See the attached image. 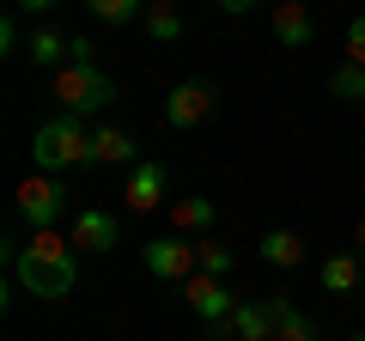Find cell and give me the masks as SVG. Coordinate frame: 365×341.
<instances>
[{
  "label": "cell",
  "instance_id": "cell-19",
  "mask_svg": "<svg viewBox=\"0 0 365 341\" xmlns=\"http://www.w3.org/2000/svg\"><path fill=\"white\" fill-rule=\"evenodd\" d=\"M146 6L153 0H86V13L104 25H134V19H146Z\"/></svg>",
  "mask_w": 365,
  "mask_h": 341
},
{
  "label": "cell",
  "instance_id": "cell-29",
  "mask_svg": "<svg viewBox=\"0 0 365 341\" xmlns=\"http://www.w3.org/2000/svg\"><path fill=\"white\" fill-rule=\"evenodd\" d=\"M359 299H365V292H359Z\"/></svg>",
  "mask_w": 365,
  "mask_h": 341
},
{
  "label": "cell",
  "instance_id": "cell-10",
  "mask_svg": "<svg viewBox=\"0 0 365 341\" xmlns=\"http://www.w3.org/2000/svg\"><path fill=\"white\" fill-rule=\"evenodd\" d=\"M220 341H274V311L268 299H237V311L225 323H213Z\"/></svg>",
  "mask_w": 365,
  "mask_h": 341
},
{
  "label": "cell",
  "instance_id": "cell-15",
  "mask_svg": "<svg viewBox=\"0 0 365 341\" xmlns=\"http://www.w3.org/2000/svg\"><path fill=\"white\" fill-rule=\"evenodd\" d=\"M91 158L98 165H140V153H134V134H122V128H98L91 134Z\"/></svg>",
  "mask_w": 365,
  "mask_h": 341
},
{
  "label": "cell",
  "instance_id": "cell-11",
  "mask_svg": "<svg viewBox=\"0 0 365 341\" xmlns=\"http://www.w3.org/2000/svg\"><path fill=\"white\" fill-rule=\"evenodd\" d=\"M274 37H280V49H311L317 43V19L304 0H274Z\"/></svg>",
  "mask_w": 365,
  "mask_h": 341
},
{
  "label": "cell",
  "instance_id": "cell-9",
  "mask_svg": "<svg viewBox=\"0 0 365 341\" xmlns=\"http://www.w3.org/2000/svg\"><path fill=\"white\" fill-rule=\"evenodd\" d=\"M73 250H91V256H104V250H116L122 244V220L110 208H79L73 213Z\"/></svg>",
  "mask_w": 365,
  "mask_h": 341
},
{
  "label": "cell",
  "instance_id": "cell-4",
  "mask_svg": "<svg viewBox=\"0 0 365 341\" xmlns=\"http://www.w3.org/2000/svg\"><path fill=\"white\" fill-rule=\"evenodd\" d=\"M61 213H67V183L55 170H31L25 183H19V220L37 225V232H49Z\"/></svg>",
  "mask_w": 365,
  "mask_h": 341
},
{
  "label": "cell",
  "instance_id": "cell-22",
  "mask_svg": "<svg viewBox=\"0 0 365 341\" xmlns=\"http://www.w3.org/2000/svg\"><path fill=\"white\" fill-rule=\"evenodd\" d=\"M341 49H347V61H353V67H365V13H359V19L347 25V37H341Z\"/></svg>",
  "mask_w": 365,
  "mask_h": 341
},
{
  "label": "cell",
  "instance_id": "cell-7",
  "mask_svg": "<svg viewBox=\"0 0 365 341\" xmlns=\"http://www.w3.org/2000/svg\"><path fill=\"white\" fill-rule=\"evenodd\" d=\"M170 170L158 165V158H140V165L128 170V189H122V201H128V213H158L170 208Z\"/></svg>",
  "mask_w": 365,
  "mask_h": 341
},
{
  "label": "cell",
  "instance_id": "cell-6",
  "mask_svg": "<svg viewBox=\"0 0 365 341\" xmlns=\"http://www.w3.org/2000/svg\"><path fill=\"white\" fill-rule=\"evenodd\" d=\"M220 110V92H213L207 79H182V86H170V98H165V122L170 128H201V122Z\"/></svg>",
  "mask_w": 365,
  "mask_h": 341
},
{
  "label": "cell",
  "instance_id": "cell-12",
  "mask_svg": "<svg viewBox=\"0 0 365 341\" xmlns=\"http://www.w3.org/2000/svg\"><path fill=\"white\" fill-rule=\"evenodd\" d=\"M165 213H170V232H182V238H207L213 220H220V208L207 195H177Z\"/></svg>",
  "mask_w": 365,
  "mask_h": 341
},
{
  "label": "cell",
  "instance_id": "cell-2",
  "mask_svg": "<svg viewBox=\"0 0 365 341\" xmlns=\"http://www.w3.org/2000/svg\"><path fill=\"white\" fill-rule=\"evenodd\" d=\"M31 158H37V170H79V165H98L91 158V134H86V122L79 116H55V122H43L37 134H31Z\"/></svg>",
  "mask_w": 365,
  "mask_h": 341
},
{
  "label": "cell",
  "instance_id": "cell-20",
  "mask_svg": "<svg viewBox=\"0 0 365 341\" xmlns=\"http://www.w3.org/2000/svg\"><path fill=\"white\" fill-rule=\"evenodd\" d=\"M329 98H341V104H365V67L341 61L335 73H329Z\"/></svg>",
  "mask_w": 365,
  "mask_h": 341
},
{
  "label": "cell",
  "instance_id": "cell-8",
  "mask_svg": "<svg viewBox=\"0 0 365 341\" xmlns=\"http://www.w3.org/2000/svg\"><path fill=\"white\" fill-rule=\"evenodd\" d=\"M182 299H189V311H195L207 329H213V323H225V317L237 311L232 287H225L220 275H189V280H182Z\"/></svg>",
  "mask_w": 365,
  "mask_h": 341
},
{
  "label": "cell",
  "instance_id": "cell-13",
  "mask_svg": "<svg viewBox=\"0 0 365 341\" xmlns=\"http://www.w3.org/2000/svg\"><path fill=\"white\" fill-rule=\"evenodd\" d=\"M365 287V263H359V250H335V256H323V292H359Z\"/></svg>",
  "mask_w": 365,
  "mask_h": 341
},
{
  "label": "cell",
  "instance_id": "cell-3",
  "mask_svg": "<svg viewBox=\"0 0 365 341\" xmlns=\"http://www.w3.org/2000/svg\"><path fill=\"white\" fill-rule=\"evenodd\" d=\"M49 98L61 104V116H98V110L116 104V79L104 73V67H55L49 79Z\"/></svg>",
  "mask_w": 365,
  "mask_h": 341
},
{
  "label": "cell",
  "instance_id": "cell-1",
  "mask_svg": "<svg viewBox=\"0 0 365 341\" xmlns=\"http://www.w3.org/2000/svg\"><path fill=\"white\" fill-rule=\"evenodd\" d=\"M13 280L25 292H37V299H67V292L79 287V250L73 238H61L49 225V232H31L25 244H19L13 256Z\"/></svg>",
  "mask_w": 365,
  "mask_h": 341
},
{
  "label": "cell",
  "instance_id": "cell-14",
  "mask_svg": "<svg viewBox=\"0 0 365 341\" xmlns=\"http://www.w3.org/2000/svg\"><path fill=\"white\" fill-rule=\"evenodd\" d=\"M268 311H274V341H323V335H317V323L287 299V292H274Z\"/></svg>",
  "mask_w": 365,
  "mask_h": 341
},
{
  "label": "cell",
  "instance_id": "cell-17",
  "mask_svg": "<svg viewBox=\"0 0 365 341\" xmlns=\"http://www.w3.org/2000/svg\"><path fill=\"white\" fill-rule=\"evenodd\" d=\"M67 43H73V37H61V31L37 25V31H31V43H25V55H31L37 67H67Z\"/></svg>",
  "mask_w": 365,
  "mask_h": 341
},
{
  "label": "cell",
  "instance_id": "cell-25",
  "mask_svg": "<svg viewBox=\"0 0 365 341\" xmlns=\"http://www.w3.org/2000/svg\"><path fill=\"white\" fill-rule=\"evenodd\" d=\"M213 6H220V13H232V19H244V13H256L262 0H213Z\"/></svg>",
  "mask_w": 365,
  "mask_h": 341
},
{
  "label": "cell",
  "instance_id": "cell-23",
  "mask_svg": "<svg viewBox=\"0 0 365 341\" xmlns=\"http://www.w3.org/2000/svg\"><path fill=\"white\" fill-rule=\"evenodd\" d=\"M67 61H73V67H98V43H91V37H73V43H67Z\"/></svg>",
  "mask_w": 365,
  "mask_h": 341
},
{
  "label": "cell",
  "instance_id": "cell-18",
  "mask_svg": "<svg viewBox=\"0 0 365 341\" xmlns=\"http://www.w3.org/2000/svg\"><path fill=\"white\" fill-rule=\"evenodd\" d=\"M262 263L268 268H299L304 263V238L299 232H268L262 238Z\"/></svg>",
  "mask_w": 365,
  "mask_h": 341
},
{
  "label": "cell",
  "instance_id": "cell-5",
  "mask_svg": "<svg viewBox=\"0 0 365 341\" xmlns=\"http://www.w3.org/2000/svg\"><path fill=\"white\" fill-rule=\"evenodd\" d=\"M140 256H146V275L170 280V287H182L189 275H201V244H189L182 232H165V238H153V244H146Z\"/></svg>",
  "mask_w": 365,
  "mask_h": 341
},
{
  "label": "cell",
  "instance_id": "cell-26",
  "mask_svg": "<svg viewBox=\"0 0 365 341\" xmlns=\"http://www.w3.org/2000/svg\"><path fill=\"white\" fill-rule=\"evenodd\" d=\"M0 43H6V49H19V19H13V13L0 19Z\"/></svg>",
  "mask_w": 365,
  "mask_h": 341
},
{
  "label": "cell",
  "instance_id": "cell-24",
  "mask_svg": "<svg viewBox=\"0 0 365 341\" xmlns=\"http://www.w3.org/2000/svg\"><path fill=\"white\" fill-rule=\"evenodd\" d=\"M13 6H19V13H25V19H43V13H55L61 0H13Z\"/></svg>",
  "mask_w": 365,
  "mask_h": 341
},
{
  "label": "cell",
  "instance_id": "cell-27",
  "mask_svg": "<svg viewBox=\"0 0 365 341\" xmlns=\"http://www.w3.org/2000/svg\"><path fill=\"white\" fill-rule=\"evenodd\" d=\"M353 250H359V263H365V220L353 225Z\"/></svg>",
  "mask_w": 365,
  "mask_h": 341
},
{
  "label": "cell",
  "instance_id": "cell-16",
  "mask_svg": "<svg viewBox=\"0 0 365 341\" xmlns=\"http://www.w3.org/2000/svg\"><path fill=\"white\" fill-rule=\"evenodd\" d=\"M140 25H146V37H153V43H177L182 37V6H177V0H153Z\"/></svg>",
  "mask_w": 365,
  "mask_h": 341
},
{
  "label": "cell",
  "instance_id": "cell-28",
  "mask_svg": "<svg viewBox=\"0 0 365 341\" xmlns=\"http://www.w3.org/2000/svg\"><path fill=\"white\" fill-rule=\"evenodd\" d=\"M353 341H365V329H359V335H353Z\"/></svg>",
  "mask_w": 365,
  "mask_h": 341
},
{
  "label": "cell",
  "instance_id": "cell-21",
  "mask_svg": "<svg viewBox=\"0 0 365 341\" xmlns=\"http://www.w3.org/2000/svg\"><path fill=\"white\" fill-rule=\"evenodd\" d=\"M232 268H237L232 244H220V238H201V275H220V280H232Z\"/></svg>",
  "mask_w": 365,
  "mask_h": 341
}]
</instances>
